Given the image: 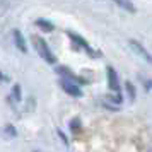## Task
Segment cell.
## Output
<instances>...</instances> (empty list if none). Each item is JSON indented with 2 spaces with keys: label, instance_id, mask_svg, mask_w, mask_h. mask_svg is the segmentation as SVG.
<instances>
[{
  "label": "cell",
  "instance_id": "obj_1",
  "mask_svg": "<svg viewBox=\"0 0 152 152\" xmlns=\"http://www.w3.org/2000/svg\"><path fill=\"white\" fill-rule=\"evenodd\" d=\"M33 43H34V48L36 51L39 53V56H41L43 60L46 63H56V56L51 53V50H50V46L46 45V41L43 39V38H39V36H33Z\"/></svg>",
  "mask_w": 152,
  "mask_h": 152
},
{
  "label": "cell",
  "instance_id": "obj_2",
  "mask_svg": "<svg viewBox=\"0 0 152 152\" xmlns=\"http://www.w3.org/2000/svg\"><path fill=\"white\" fill-rule=\"evenodd\" d=\"M67 34H69V38L72 39V43H74V45H77V46H80L82 50H86V51L89 53V56H92V58H97V56H101V51H94V50H92L89 45H87V41L84 39L82 36L75 34V33H72V31H69Z\"/></svg>",
  "mask_w": 152,
  "mask_h": 152
},
{
  "label": "cell",
  "instance_id": "obj_3",
  "mask_svg": "<svg viewBox=\"0 0 152 152\" xmlns=\"http://www.w3.org/2000/svg\"><path fill=\"white\" fill-rule=\"evenodd\" d=\"M106 75H108V86H110V89L118 97H121V89H120V80H118L116 70L113 69V67H106Z\"/></svg>",
  "mask_w": 152,
  "mask_h": 152
},
{
  "label": "cell",
  "instance_id": "obj_4",
  "mask_svg": "<svg viewBox=\"0 0 152 152\" xmlns=\"http://www.w3.org/2000/svg\"><path fill=\"white\" fill-rule=\"evenodd\" d=\"M128 43H130L132 50H133V51H135L138 56H142V58H144L147 63H152V55L147 51V50H145V46L142 45V43H138L137 39H130Z\"/></svg>",
  "mask_w": 152,
  "mask_h": 152
},
{
  "label": "cell",
  "instance_id": "obj_5",
  "mask_svg": "<svg viewBox=\"0 0 152 152\" xmlns=\"http://www.w3.org/2000/svg\"><path fill=\"white\" fill-rule=\"evenodd\" d=\"M62 89L67 92V94H70V96H74V97H80L82 96V91H80V87L77 86V84L74 82H70V80H63L62 79Z\"/></svg>",
  "mask_w": 152,
  "mask_h": 152
},
{
  "label": "cell",
  "instance_id": "obj_6",
  "mask_svg": "<svg viewBox=\"0 0 152 152\" xmlns=\"http://www.w3.org/2000/svg\"><path fill=\"white\" fill-rule=\"evenodd\" d=\"M56 72H58L60 75H63V80H70V82H74V84H79V82L84 84V82H86L84 79L77 77L75 74H74V72H70V70L67 69V67H58V69H56Z\"/></svg>",
  "mask_w": 152,
  "mask_h": 152
},
{
  "label": "cell",
  "instance_id": "obj_7",
  "mask_svg": "<svg viewBox=\"0 0 152 152\" xmlns=\"http://www.w3.org/2000/svg\"><path fill=\"white\" fill-rule=\"evenodd\" d=\"M14 41H15V46H17V50H19V51H22V53H28V45H26V39H24L22 33H21V31H17V29L14 31Z\"/></svg>",
  "mask_w": 152,
  "mask_h": 152
},
{
  "label": "cell",
  "instance_id": "obj_8",
  "mask_svg": "<svg viewBox=\"0 0 152 152\" xmlns=\"http://www.w3.org/2000/svg\"><path fill=\"white\" fill-rule=\"evenodd\" d=\"M36 26L39 29H43V31H46V33H51V31L55 29V26L50 21H46V19H38V21H36Z\"/></svg>",
  "mask_w": 152,
  "mask_h": 152
},
{
  "label": "cell",
  "instance_id": "obj_9",
  "mask_svg": "<svg viewBox=\"0 0 152 152\" xmlns=\"http://www.w3.org/2000/svg\"><path fill=\"white\" fill-rule=\"evenodd\" d=\"M125 89H126V92H128L130 101H135V97H137V89H135V86H133L130 80H126V82H125Z\"/></svg>",
  "mask_w": 152,
  "mask_h": 152
},
{
  "label": "cell",
  "instance_id": "obj_10",
  "mask_svg": "<svg viewBox=\"0 0 152 152\" xmlns=\"http://www.w3.org/2000/svg\"><path fill=\"white\" fill-rule=\"evenodd\" d=\"M116 5L121 7V9H125V10H128L130 14H137V7H135L132 2H116Z\"/></svg>",
  "mask_w": 152,
  "mask_h": 152
},
{
  "label": "cell",
  "instance_id": "obj_11",
  "mask_svg": "<svg viewBox=\"0 0 152 152\" xmlns=\"http://www.w3.org/2000/svg\"><path fill=\"white\" fill-rule=\"evenodd\" d=\"M12 97H14V101H21L22 99V94H21V86L19 84H15L14 87H12Z\"/></svg>",
  "mask_w": 152,
  "mask_h": 152
},
{
  "label": "cell",
  "instance_id": "obj_12",
  "mask_svg": "<svg viewBox=\"0 0 152 152\" xmlns=\"http://www.w3.org/2000/svg\"><path fill=\"white\" fill-rule=\"evenodd\" d=\"M70 128H72V132H79V128H80V120L79 118H74L72 120V123H70Z\"/></svg>",
  "mask_w": 152,
  "mask_h": 152
},
{
  "label": "cell",
  "instance_id": "obj_13",
  "mask_svg": "<svg viewBox=\"0 0 152 152\" xmlns=\"http://www.w3.org/2000/svg\"><path fill=\"white\" fill-rule=\"evenodd\" d=\"M5 133H7L9 137H15V135H17V130H15L12 125H7V126H5Z\"/></svg>",
  "mask_w": 152,
  "mask_h": 152
},
{
  "label": "cell",
  "instance_id": "obj_14",
  "mask_svg": "<svg viewBox=\"0 0 152 152\" xmlns=\"http://www.w3.org/2000/svg\"><path fill=\"white\" fill-rule=\"evenodd\" d=\"M142 82H144V86H145V89L147 91H152V80L151 79H144Z\"/></svg>",
  "mask_w": 152,
  "mask_h": 152
},
{
  "label": "cell",
  "instance_id": "obj_15",
  "mask_svg": "<svg viewBox=\"0 0 152 152\" xmlns=\"http://www.w3.org/2000/svg\"><path fill=\"white\" fill-rule=\"evenodd\" d=\"M58 135H60V138H62V140H63V144H65V145L69 144V140H67V137L63 135V132H62V130H58Z\"/></svg>",
  "mask_w": 152,
  "mask_h": 152
}]
</instances>
